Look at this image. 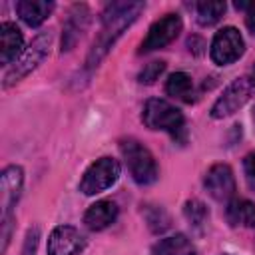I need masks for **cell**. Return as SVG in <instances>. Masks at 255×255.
Returning a JSON list of instances; mask_svg holds the SVG:
<instances>
[{
  "label": "cell",
  "instance_id": "cell-10",
  "mask_svg": "<svg viewBox=\"0 0 255 255\" xmlns=\"http://www.w3.org/2000/svg\"><path fill=\"white\" fill-rule=\"evenodd\" d=\"M84 245L86 239L76 227L60 225L48 237V255H78Z\"/></svg>",
  "mask_w": 255,
  "mask_h": 255
},
{
  "label": "cell",
  "instance_id": "cell-21",
  "mask_svg": "<svg viewBox=\"0 0 255 255\" xmlns=\"http://www.w3.org/2000/svg\"><path fill=\"white\" fill-rule=\"evenodd\" d=\"M163 70H165V64H163V62H149V64L143 66V70L139 72L137 80H139L141 84H153V82L161 76Z\"/></svg>",
  "mask_w": 255,
  "mask_h": 255
},
{
  "label": "cell",
  "instance_id": "cell-5",
  "mask_svg": "<svg viewBox=\"0 0 255 255\" xmlns=\"http://www.w3.org/2000/svg\"><path fill=\"white\" fill-rule=\"evenodd\" d=\"M52 36L50 32H42L40 36L34 38V42L24 50V54L14 62V66L4 74V88H10L12 84H16L18 80H22L26 74H30L48 54Z\"/></svg>",
  "mask_w": 255,
  "mask_h": 255
},
{
  "label": "cell",
  "instance_id": "cell-3",
  "mask_svg": "<svg viewBox=\"0 0 255 255\" xmlns=\"http://www.w3.org/2000/svg\"><path fill=\"white\" fill-rule=\"evenodd\" d=\"M141 120L149 129H163V131L171 133L173 137H177L185 129L183 114L175 106H171L169 102L157 100V98L147 100L143 114H141Z\"/></svg>",
  "mask_w": 255,
  "mask_h": 255
},
{
  "label": "cell",
  "instance_id": "cell-7",
  "mask_svg": "<svg viewBox=\"0 0 255 255\" xmlns=\"http://www.w3.org/2000/svg\"><path fill=\"white\" fill-rule=\"evenodd\" d=\"M251 82L247 78H239L235 82H231L225 92L217 98V102L213 104L211 108V116L215 120H221V118H227L231 114H235L239 108H243L247 104V100L251 98Z\"/></svg>",
  "mask_w": 255,
  "mask_h": 255
},
{
  "label": "cell",
  "instance_id": "cell-12",
  "mask_svg": "<svg viewBox=\"0 0 255 255\" xmlns=\"http://www.w3.org/2000/svg\"><path fill=\"white\" fill-rule=\"evenodd\" d=\"M116 217H118V205L110 199H102L90 205V209L84 215V223L92 231H102L110 227L116 221Z\"/></svg>",
  "mask_w": 255,
  "mask_h": 255
},
{
  "label": "cell",
  "instance_id": "cell-18",
  "mask_svg": "<svg viewBox=\"0 0 255 255\" xmlns=\"http://www.w3.org/2000/svg\"><path fill=\"white\" fill-rule=\"evenodd\" d=\"M165 92L171 98H177L181 102H191L193 100V82L185 72H175L167 78Z\"/></svg>",
  "mask_w": 255,
  "mask_h": 255
},
{
  "label": "cell",
  "instance_id": "cell-25",
  "mask_svg": "<svg viewBox=\"0 0 255 255\" xmlns=\"http://www.w3.org/2000/svg\"><path fill=\"white\" fill-rule=\"evenodd\" d=\"M253 124H255V110H253Z\"/></svg>",
  "mask_w": 255,
  "mask_h": 255
},
{
  "label": "cell",
  "instance_id": "cell-14",
  "mask_svg": "<svg viewBox=\"0 0 255 255\" xmlns=\"http://www.w3.org/2000/svg\"><path fill=\"white\" fill-rule=\"evenodd\" d=\"M22 50V32L12 22H4L0 26V62L8 66Z\"/></svg>",
  "mask_w": 255,
  "mask_h": 255
},
{
  "label": "cell",
  "instance_id": "cell-4",
  "mask_svg": "<svg viewBox=\"0 0 255 255\" xmlns=\"http://www.w3.org/2000/svg\"><path fill=\"white\" fill-rule=\"evenodd\" d=\"M22 169L18 165H10L2 171L0 177V195H2V251H6L8 241H10V213L12 207L16 205L22 189Z\"/></svg>",
  "mask_w": 255,
  "mask_h": 255
},
{
  "label": "cell",
  "instance_id": "cell-13",
  "mask_svg": "<svg viewBox=\"0 0 255 255\" xmlns=\"http://www.w3.org/2000/svg\"><path fill=\"white\" fill-rule=\"evenodd\" d=\"M88 6L86 4H76L70 12V18L64 26V38H62V52L64 50H72L74 44L80 40L84 28L88 26Z\"/></svg>",
  "mask_w": 255,
  "mask_h": 255
},
{
  "label": "cell",
  "instance_id": "cell-17",
  "mask_svg": "<svg viewBox=\"0 0 255 255\" xmlns=\"http://www.w3.org/2000/svg\"><path fill=\"white\" fill-rule=\"evenodd\" d=\"M151 255H195V247L185 235L177 233V235L159 239L151 247Z\"/></svg>",
  "mask_w": 255,
  "mask_h": 255
},
{
  "label": "cell",
  "instance_id": "cell-24",
  "mask_svg": "<svg viewBox=\"0 0 255 255\" xmlns=\"http://www.w3.org/2000/svg\"><path fill=\"white\" fill-rule=\"evenodd\" d=\"M249 82H251V88L255 90V66H253V72H251V80Z\"/></svg>",
  "mask_w": 255,
  "mask_h": 255
},
{
  "label": "cell",
  "instance_id": "cell-16",
  "mask_svg": "<svg viewBox=\"0 0 255 255\" xmlns=\"http://www.w3.org/2000/svg\"><path fill=\"white\" fill-rule=\"evenodd\" d=\"M227 221L233 227H255V203L249 199H233L227 205Z\"/></svg>",
  "mask_w": 255,
  "mask_h": 255
},
{
  "label": "cell",
  "instance_id": "cell-8",
  "mask_svg": "<svg viewBox=\"0 0 255 255\" xmlns=\"http://www.w3.org/2000/svg\"><path fill=\"white\" fill-rule=\"evenodd\" d=\"M243 50H245V44H243L239 30L233 26H227L219 30L211 42V60L219 66H227L239 60Z\"/></svg>",
  "mask_w": 255,
  "mask_h": 255
},
{
  "label": "cell",
  "instance_id": "cell-22",
  "mask_svg": "<svg viewBox=\"0 0 255 255\" xmlns=\"http://www.w3.org/2000/svg\"><path fill=\"white\" fill-rule=\"evenodd\" d=\"M243 171H245V179H247L249 187L255 189V151H251L243 159Z\"/></svg>",
  "mask_w": 255,
  "mask_h": 255
},
{
  "label": "cell",
  "instance_id": "cell-11",
  "mask_svg": "<svg viewBox=\"0 0 255 255\" xmlns=\"http://www.w3.org/2000/svg\"><path fill=\"white\" fill-rule=\"evenodd\" d=\"M203 185H205L207 193L217 201H227L235 195V177H233L231 167L225 163L213 165L205 173Z\"/></svg>",
  "mask_w": 255,
  "mask_h": 255
},
{
  "label": "cell",
  "instance_id": "cell-15",
  "mask_svg": "<svg viewBox=\"0 0 255 255\" xmlns=\"http://www.w3.org/2000/svg\"><path fill=\"white\" fill-rule=\"evenodd\" d=\"M54 4L52 2H42V0H20L16 4L18 16L28 24V26H40L48 14L52 12Z\"/></svg>",
  "mask_w": 255,
  "mask_h": 255
},
{
  "label": "cell",
  "instance_id": "cell-20",
  "mask_svg": "<svg viewBox=\"0 0 255 255\" xmlns=\"http://www.w3.org/2000/svg\"><path fill=\"white\" fill-rule=\"evenodd\" d=\"M183 213H185L187 221H191L195 227H201V225L205 223V219H207V209H205V205H203L201 201H195V199H191V201L185 203Z\"/></svg>",
  "mask_w": 255,
  "mask_h": 255
},
{
  "label": "cell",
  "instance_id": "cell-9",
  "mask_svg": "<svg viewBox=\"0 0 255 255\" xmlns=\"http://www.w3.org/2000/svg\"><path fill=\"white\" fill-rule=\"evenodd\" d=\"M181 32V18L177 14H165L157 22L151 24L145 40L141 42V52H151L171 44Z\"/></svg>",
  "mask_w": 255,
  "mask_h": 255
},
{
  "label": "cell",
  "instance_id": "cell-23",
  "mask_svg": "<svg viewBox=\"0 0 255 255\" xmlns=\"http://www.w3.org/2000/svg\"><path fill=\"white\" fill-rule=\"evenodd\" d=\"M245 24H247L249 32L255 36V2H253V4H249V8H247V14H245Z\"/></svg>",
  "mask_w": 255,
  "mask_h": 255
},
{
  "label": "cell",
  "instance_id": "cell-2",
  "mask_svg": "<svg viewBox=\"0 0 255 255\" xmlns=\"http://www.w3.org/2000/svg\"><path fill=\"white\" fill-rule=\"evenodd\" d=\"M120 149L135 183L149 185L157 179V163L145 145H141L137 139H124Z\"/></svg>",
  "mask_w": 255,
  "mask_h": 255
},
{
  "label": "cell",
  "instance_id": "cell-1",
  "mask_svg": "<svg viewBox=\"0 0 255 255\" xmlns=\"http://www.w3.org/2000/svg\"><path fill=\"white\" fill-rule=\"evenodd\" d=\"M141 10H143V2H112L106 6L104 18H102V22H104L102 32L88 56V66H96L106 56V52L112 48V44L139 16Z\"/></svg>",
  "mask_w": 255,
  "mask_h": 255
},
{
  "label": "cell",
  "instance_id": "cell-6",
  "mask_svg": "<svg viewBox=\"0 0 255 255\" xmlns=\"http://www.w3.org/2000/svg\"><path fill=\"white\" fill-rule=\"evenodd\" d=\"M120 171H122L120 163L114 157H100L86 169V173L80 181V191L86 195H96V193L112 187L118 181Z\"/></svg>",
  "mask_w": 255,
  "mask_h": 255
},
{
  "label": "cell",
  "instance_id": "cell-19",
  "mask_svg": "<svg viewBox=\"0 0 255 255\" xmlns=\"http://www.w3.org/2000/svg\"><path fill=\"white\" fill-rule=\"evenodd\" d=\"M195 12H197V22L201 26H211V24L219 22V18L223 16L225 2H219V0H203V2H197Z\"/></svg>",
  "mask_w": 255,
  "mask_h": 255
}]
</instances>
